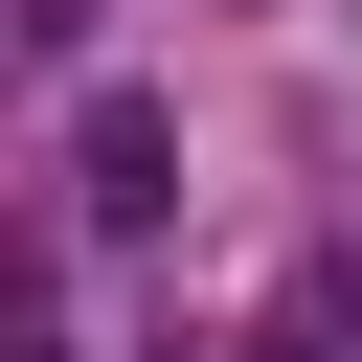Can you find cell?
Wrapping results in <instances>:
<instances>
[{
    "label": "cell",
    "instance_id": "cell-1",
    "mask_svg": "<svg viewBox=\"0 0 362 362\" xmlns=\"http://www.w3.org/2000/svg\"><path fill=\"white\" fill-rule=\"evenodd\" d=\"M181 204V113L158 90H68V226H158Z\"/></svg>",
    "mask_w": 362,
    "mask_h": 362
},
{
    "label": "cell",
    "instance_id": "cell-2",
    "mask_svg": "<svg viewBox=\"0 0 362 362\" xmlns=\"http://www.w3.org/2000/svg\"><path fill=\"white\" fill-rule=\"evenodd\" d=\"M249 362H362V249H317V272H294V317H272Z\"/></svg>",
    "mask_w": 362,
    "mask_h": 362
}]
</instances>
